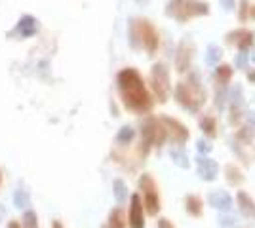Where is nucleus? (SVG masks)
<instances>
[{"mask_svg": "<svg viewBox=\"0 0 255 228\" xmlns=\"http://www.w3.org/2000/svg\"><path fill=\"white\" fill-rule=\"evenodd\" d=\"M192 59V44L183 42L179 46V52H177V57H175V65H177V71L179 73H185L189 65H191Z\"/></svg>", "mask_w": 255, "mask_h": 228, "instance_id": "13", "label": "nucleus"}, {"mask_svg": "<svg viewBox=\"0 0 255 228\" xmlns=\"http://www.w3.org/2000/svg\"><path fill=\"white\" fill-rule=\"evenodd\" d=\"M131 44L145 48L149 54H154L158 48V33L149 21L131 23Z\"/></svg>", "mask_w": 255, "mask_h": 228, "instance_id": "3", "label": "nucleus"}, {"mask_svg": "<svg viewBox=\"0 0 255 228\" xmlns=\"http://www.w3.org/2000/svg\"><path fill=\"white\" fill-rule=\"evenodd\" d=\"M52 228H63V225H61V223H59V221H53Z\"/></svg>", "mask_w": 255, "mask_h": 228, "instance_id": "30", "label": "nucleus"}, {"mask_svg": "<svg viewBox=\"0 0 255 228\" xmlns=\"http://www.w3.org/2000/svg\"><path fill=\"white\" fill-rule=\"evenodd\" d=\"M204 13H208V4L198 0H171L168 4V15L179 21H187L194 15H204Z\"/></svg>", "mask_w": 255, "mask_h": 228, "instance_id": "4", "label": "nucleus"}, {"mask_svg": "<svg viewBox=\"0 0 255 228\" xmlns=\"http://www.w3.org/2000/svg\"><path fill=\"white\" fill-rule=\"evenodd\" d=\"M141 137H143L141 145H145V147H162L168 139V131L160 118H149L143 124Z\"/></svg>", "mask_w": 255, "mask_h": 228, "instance_id": "5", "label": "nucleus"}, {"mask_svg": "<svg viewBox=\"0 0 255 228\" xmlns=\"http://www.w3.org/2000/svg\"><path fill=\"white\" fill-rule=\"evenodd\" d=\"M113 190H115V200H117L118 204H124L128 198V190L122 179H117V181L113 183Z\"/></svg>", "mask_w": 255, "mask_h": 228, "instance_id": "17", "label": "nucleus"}, {"mask_svg": "<svg viewBox=\"0 0 255 228\" xmlns=\"http://www.w3.org/2000/svg\"><path fill=\"white\" fill-rule=\"evenodd\" d=\"M13 33L17 34V36H21V38H31V36H34V34L38 33V21H36V17L23 15L21 19H19V23L15 25Z\"/></svg>", "mask_w": 255, "mask_h": 228, "instance_id": "11", "label": "nucleus"}, {"mask_svg": "<svg viewBox=\"0 0 255 228\" xmlns=\"http://www.w3.org/2000/svg\"><path fill=\"white\" fill-rule=\"evenodd\" d=\"M13 204L17 209H25V207L31 204V196L27 194V190H15V194H13Z\"/></svg>", "mask_w": 255, "mask_h": 228, "instance_id": "21", "label": "nucleus"}, {"mask_svg": "<svg viewBox=\"0 0 255 228\" xmlns=\"http://www.w3.org/2000/svg\"><path fill=\"white\" fill-rule=\"evenodd\" d=\"M118 91L122 95V101L129 110L143 114V112H149L152 107V101L150 95L145 87V82L135 69H124L118 73Z\"/></svg>", "mask_w": 255, "mask_h": 228, "instance_id": "1", "label": "nucleus"}, {"mask_svg": "<svg viewBox=\"0 0 255 228\" xmlns=\"http://www.w3.org/2000/svg\"><path fill=\"white\" fill-rule=\"evenodd\" d=\"M150 82H152V89L156 93L160 103H166L168 101V95L171 91L170 86V76H168V71L164 65H154L152 67V73H150Z\"/></svg>", "mask_w": 255, "mask_h": 228, "instance_id": "7", "label": "nucleus"}, {"mask_svg": "<svg viewBox=\"0 0 255 228\" xmlns=\"http://www.w3.org/2000/svg\"><path fill=\"white\" fill-rule=\"evenodd\" d=\"M185 204H187L189 215H192V217H200L202 215V198L200 196H194V194L187 196Z\"/></svg>", "mask_w": 255, "mask_h": 228, "instance_id": "15", "label": "nucleus"}, {"mask_svg": "<svg viewBox=\"0 0 255 228\" xmlns=\"http://www.w3.org/2000/svg\"><path fill=\"white\" fill-rule=\"evenodd\" d=\"M129 228H145V215H143V202L141 196L133 194L129 200Z\"/></svg>", "mask_w": 255, "mask_h": 228, "instance_id": "9", "label": "nucleus"}, {"mask_svg": "<svg viewBox=\"0 0 255 228\" xmlns=\"http://www.w3.org/2000/svg\"><path fill=\"white\" fill-rule=\"evenodd\" d=\"M250 80H252V82H255V73H252V75H250Z\"/></svg>", "mask_w": 255, "mask_h": 228, "instance_id": "31", "label": "nucleus"}, {"mask_svg": "<svg viewBox=\"0 0 255 228\" xmlns=\"http://www.w3.org/2000/svg\"><path fill=\"white\" fill-rule=\"evenodd\" d=\"M200 128H202V131L208 135V137H215L217 135V124H215V118H212V116H204L202 120H200Z\"/></svg>", "mask_w": 255, "mask_h": 228, "instance_id": "16", "label": "nucleus"}, {"mask_svg": "<svg viewBox=\"0 0 255 228\" xmlns=\"http://www.w3.org/2000/svg\"><path fill=\"white\" fill-rule=\"evenodd\" d=\"M103 228H105V227H103Z\"/></svg>", "mask_w": 255, "mask_h": 228, "instance_id": "33", "label": "nucleus"}, {"mask_svg": "<svg viewBox=\"0 0 255 228\" xmlns=\"http://www.w3.org/2000/svg\"><path fill=\"white\" fill-rule=\"evenodd\" d=\"M208 202H210V206L213 209H219V211H231L233 209V198L227 194L225 190H215V192H210L208 196Z\"/></svg>", "mask_w": 255, "mask_h": 228, "instance_id": "12", "label": "nucleus"}, {"mask_svg": "<svg viewBox=\"0 0 255 228\" xmlns=\"http://www.w3.org/2000/svg\"><path fill=\"white\" fill-rule=\"evenodd\" d=\"M227 181H229L231 185H240V183L244 181V177H242V173H240V169L234 167L233 163L227 165Z\"/></svg>", "mask_w": 255, "mask_h": 228, "instance_id": "22", "label": "nucleus"}, {"mask_svg": "<svg viewBox=\"0 0 255 228\" xmlns=\"http://www.w3.org/2000/svg\"><path fill=\"white\" fill-rule=\"evenodd\" d=\"M175 97H177L181 107H185L191 112H196L204 103L206 93L202 91L198 82H181L179 86L175 87Z\"/></svg>", "mask_w": 255, "mask_h": 228, "instance_id": "2", "label": "nucleus"}, {"mask_svg": "<svg viewBox=\"0 0 255 228\" xmlns=\"http://www.w3.org/2000/svg\"><path fill=\"white\" fill-rule=\"evenodd\" d=\"M233 225L236 227V219H233V217L221 219V227H223V228H233Z\"/></svg>", "mask_w": 255, "mask_h": 228, "instance_id": "27", "label": "nucleus"}, {"mask_svg": "<svg viewBox=\"0 0 255 228\" xmlns=\"http://www.w3.org/2000/svg\"><path fill=\"white\" fill-rule=\"evenodd\" d=\"M231 76H233V69L229 65H223L217 69V82H219L221 86H227V84H229Z\"/></svg>", "mask_w": 255, "mask_h": 228, "instance_id": "24", "label": "nucleus"}, {"mask_svg": "<svg viewBox=\"0 0 255 228\" xmlns=\"http://www.w3.org/2000/svg\"><path fill=\"white\" fill-rule=\"evenodd\" d=\"M196 167H198L200 179H204V181H215L217 179V171H219L217 162L212 160V158H208L206 154L196 158Z\"/></svg>", "mask_w": 255, "mask_h": 228, "instance_id": "10", "label": "nucleus"}, {"mask_svg": "<svg viewBox=\"0 0 255 228\" xmlns=\"http://www.w3.org/2000/svg\"><path fill=\"white\" fill-rule=\"evenodd\" d=\"M236 200H238V206H240V211L242 215H246L248 219H255V202L246 194V192H238L236 194Z\"/></svg>", "mask_w": 255, "mask_h": 228, "instance_id": "14", "label": "nucleus"}, {"mask_svg": "<svg viewBox=\"0 0 255 228\" xmlns=\"http://www.w3.org/2000/svg\"><path fill=\"white\" fill-rule=\"evenodd\" d=\"M23 228H38V217L34 209H27L23 213Z\"/></svg>", "mask_w": 255, "mask_h": 228, "instance_id": "23", "label": "nucleus"}, {"mask_svg": "<svg viewBox=\"0 0 255 228\" xmlns=\"http://www.w3.org/2000/svg\"><path fill=\"white\" fill-rule=\"evenodd\" d=\"M105 228H126L124 225V215L120 209H113L111 215H109V225Z\"/></svg>", "mask_w": 255, "mask_h": 228, "instance_id": "18", "label": "nucleus"}, {"mask_svg": "<svg viewBox=\"0 0 255 228\" xmlns=\"http://www.w3.org/2000/svg\"><path fill=\"white\" fill-rule=\"evenodd\" d=\"M198 151L204 152V154H210V152H212V145L208 141H202V139H200V141H198Z\"/></svg>", "mask_w": 255, "mask_h": 228, "instance_id": "26", "label": "nucleus"}, {"mask_svg": "<svg viewBox=\"0 0 255 228\" xmlns=\"http://www.w3.org/2000/svg\"><path fill=\"white\" fill-rule=\"evenodd\" d=\"M0 181H2V175H0Z\"/></svg>", "mask_w": 255, "mask_h": 228, "instance_id": "32", "label": "nucleus"}, {"mask_svg": "<svg viewBox=\"0 0 255 228\" xmlns=\"http://www.w3.org/2000/svg\"><path fill=\"white\" fill-rule=\"evenodd\" d=\"M139 186L143 190V200H145V207L149 215H158L160 211V198L158 190H156V183L150 175H143L139 179Z\"/></svg>", "mask_w": 255, "mask_h": 228, "instance_id": "6", "label": "nucleus"}, {"mask_svg": "<svg viewBox=\"0 0 255 228\" xmlns=\"http://www.w3.org/2000/svg\"><path fill=\"white\" fill-rule=\"evenodd\" d=\"M170 156H171V160H173V163H175V165H179L181 169H187V167H189V158H187L185 151H181V149H173Z\"/></svg>", "mask_w": 255, "mask_h": 228, "instance_id": "20", "label": "nucleus"}, {"mask_svg": "<svg viewBox=\"0 0 255 228\" xmlns=\"http://www.w3.org/2000/svg\"><path fill=\"white\" fill-rule=\"evenodd\" d=\"M158 228H175L168 219H158Z\"/></svg>", "mask_w": 255, "mask_h": 228, "instance_id": "28", "label": "nucleus"}, {"mask_svg": "<svg viewBox=\"0 0 255 228\" xmlns=\"http://www.w3.org/2000/svg\"><path fill=\"white\" fill-rule=\"evenodd\" d=\"M8 228H21V225L15 223V221H10V223H8Z\"/></svg>", "mask_w": 255, "mask_h": 228, "instance_id": "29", "label": "nucleus"}, {"mask_svg": "<svg viewBox=\"0 0 255 228\" xmlns=\"http://www.w3.org/2000/svg\"><path fill=\"white\" fill-rule=\"evenodd\" d=\"M217 57H221V50H219L217 46H210V48H208V63H210V65H215Z\"/></svg>", "mask_w": 255, "mask_h": 228, "instance_id": "25", "label": "nucleus"}, {"mask_svg": "<svg viewBox=\"0 0 255 228\" xmlns=\"http://www.w3.org/2000/svg\"><path fill=\"white\" fill-rule=\"evenodd\" d=\"M160 120H162V124L166 126L168 137H171L175 145H185V143L189 141V130L181 124L179 120L170 118V116H164V118H160Z\"/></svg>", "mask_w": 255, "mask_h": 228, "instance_id": "8", "label": "nucleus"}, {"mask_svg": "<svg viewBox=\"0 0 255 228\" xmlns=\"http://www.w3.org/2000/svg\"><path fill=\"white\" fill-rule=\"evenodd\" d=\"M133 137H135V131L131 130L129 126H124V128H120V131L117 133V143L118 145H129Z\"/></svg>", "mask_w": 255, "mask_h": 228, "instance_id": "19", "label": "nucleus"}]
</instances>
